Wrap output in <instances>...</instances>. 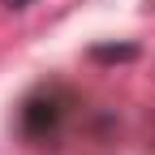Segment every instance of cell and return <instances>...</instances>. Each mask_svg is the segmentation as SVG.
<instances>
[{
    "label": "cell",
    "mask_w": 155,
    "mask_h": 155,
    "mask_svg": "<svg viewBox=\"0 0 155 155\" xmlns=\"http://www.w3.org/2000/svg\"><path fill=\"white\" fill-rule=\"evenodd\" d=\"M61 125V108H56V99H26V108H22V129L26 134H35V138H48V134Z\"/></svg>",
    "instance_id": "cell-1"
},
{
    "label": "cell",
    "mask_w": 155,
    "mask_h": 155,
    "mask_svg": "<svg viewBox=\"0 0 155 155\" xmlns=\"http://www.w3.org/2000/svg\"><path fill=\"white\" fill-rule=\"evenodd\" d=\"M91 61H99V65H116V61H138V48H134V43H108V48H95V52H91Z\"/></svg>",
    "instance_id": "cell-2"
},
{
    "label": "cell",
    "mask_w": 155,
    "mask_h": 155,
    "mask_svg": "<svg viewBox=\"0 0 155 155\" xmlns=\"http://www.w3.org/2000/svg\"><path fill=\"white\" fill-rule=\"evenodd\" d=\"M5 5H9V9H30L35 0H5Z\"/></svg>",
    "instance_id": "cell-3"
}]
</instances>
